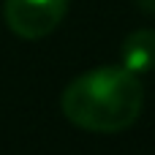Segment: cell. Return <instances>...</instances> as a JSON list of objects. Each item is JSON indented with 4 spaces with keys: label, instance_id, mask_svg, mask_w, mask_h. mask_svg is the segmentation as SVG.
<instances>
[{
    "label": "cell",
    "instance_id": "cell-3",
    "mask_svg": "<svg viewBox=\"0 0 155 155\" xmlns=\"http://www.w3.org/2000/svg\"><path fill=\"white\" fill-rule=\"evenodd\" d=\"M123 68L131 74H150L155 71V30H134L120 49Z\"/></svg>",
    "mask_w": 155,
    "mask_h": 155
},
{
    "label": "cell",
    "instance_id": "cell-2",
    "mask_svg": "<svg viewBox=\"0 0 155 155\" xmlns=\"http://www.w3.org/2000/svg\"><path fill=\"white\" fill-rule=\"evenodd\" d=\"M68 0H5V25L14 35L38 41L65 16Z\"/></svg>",
    "mask_w": 155,
    "mask_h": 155
},
{
    "label": "cell",
    "instance_id": "cell-1",
    "mask_svg": "<svg viewBox=\"0 0 155 155\" xmlns=\"http://www.w3.org/2000/svg\"><path fill=\"white\" fill-rule=\"evenodd\" d=\"M144 104V87L123 65H104L79 74L60 98L63 114L84 131L117 134L131 128Z\"/></svg>",
    "mask_w": 155,
    "mask_h": 155
}]
</instances>
